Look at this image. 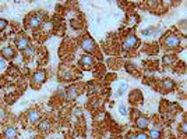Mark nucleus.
I'll return each instance as SVG.
<instances>
[{"instance_id":"nucleus-11","label":"nucleus","mask_w":187,"mask_h":139,"mask_svg":"<svg viewBox=\"0 0 187 139\" xmlns=\"http://www.w3.org/2000/svg\"><path fill=\"white\" fill-rule=\"evenodd\" d=\"M148 124H149V120L147 117H142V115H140L136 120V125L138 126L140 129H145V128L148 126Z\"/></svg>"},{"instance_id":"nucleus-12","label":"nucleus","mask_w":187,"mask_h":139,"mask_svg":"<svg viewBox=\"0 0 187 139\" xmlns=\"http://www.w3.org/2000/svg\"><path fill=\"white\" fill-rule=\"evenodd\" d=\"M50 122H49V120H41L38 122V129L41 131V132H48L49 129H50Z\"/></svg>"},{"instance_id":"nucleus-23","label":"nucleus","mask_w":187,"mask_h":139,"mask_svg":"<svg viewBox=\"0 0 187 139\" xmlns=\"http://www.w3.org/2000/svg\"><path fill=\"white\" fill-rule=\"evenodd\" d=\"M126 70H127V71H130V72H131V71H134V70H136V65H134V64H133V63H129V64H126Z\"/></svg>"},{"instance_id":"nucleus-20","label":"nucleus","mask_w":187,"mask_h":139,"mask_svg":"<svg viewBox=\"0 0 187 139\" xmlns=\"http://www.w3.org/2000/svg\"><path fill=\"white\" fill-rule=\"evenodd\" d=\"M124 90H126V82H120V89L116 92V96H122Z\"/></svg>"},{"instance_id":"nucleus-26","label":"nucleus","mask_w":187,"mask_h":139,"mask_svg":"<svg viewBox=\"0 0 187 139\" xmlns=\"http://www.w3.org/2000/svg\"><path fill=\"white\" fill-rule=\"evenodd\" d=\"M4 117H6V111H4L3 108H0V121L4 120Z\"/></svg>"},{"instance_id":"nucleus-10","label":"nucleus","mask_w":187,"mask_h":139,"mask_svg":"<svg viewBox=\"0 0 187 139\" xmlns=\"http://www.w3.org/2000/svg\"><path fill=\"white\" fill-rule=\"evenodd\" d=\"M77 96H78V88L77 86H70V88L67 89V92H66V97H67L69 100H74Z\"/></svg>"},{"instance_id":"nucleus-29","label":"nucleus","mask_w":187,"mask_h":139,"mask_svg":"<svg viewBox=\"0 0 187 139\" xmlns=\"http://www.w3.org/2000/svg\"><path fill=\"white\" fill-rule=\"evenodd\" d=\"M74 114H76V115H83V111L78 110V108H76V110H74Z\"/></svg>"},{"instance_id":"nucleus-27","label":"nucleus","mask_w":187,"mask_h":139,"mask_svg":"<svg viewBox=\"0 0 187 139\" xmlns=\"http://www.w3.org/2000/svg\"><path fill=\"white\" fill-rule=\"evenodd\" d=\"M97 92H98L97 85H94V86H91L90 88V93H97Z\"/></svg>"},{"instance_id":"nucleus-13","label":"nucleus","mask_w":187,"mask_h":139,"mask_svg":"<svg viewBox=\"0 0 187 139\" xmlns=\"http://www.w3.org/2000/svg\"><path fill=\"white\" fill-rule=\"evenodd\" d=\"M1 56L4 57V58H13L14 57V49L13 47H10V46L3 47V49H1Z\"/></svg>"},{"instance_id":"nucleus-22","label":"nucleus","mask_w":187,"mask_h":139,"mask_svg":"<svg viewBox=\"0 0 187 139\" xmlns=\"http://www.w3.org/2000/svg\"><path fill=\"white\" fill-rule=\"evenodd\" d=\"M119 113L122 114V115H127V113H129V110L126 108V106H120V107H119Z\"/></svg>"},{"instance_id":"nucleus-17","label":"nucleus","mask_w":187,"mask_h":139,"mask_svg":"<svg viewBox=\"0 0 187 139\" xmlns=\"http://www.w3.org/2000/svg\"><path fill=\"white\" fill-rule=\"evenodd\" d=\"M24 54H25L27 57H32L34 54H35V49H34V46H31V44H29L25 50H24Z\"/></svg>"},{"instance_id":"nucleus-15","label":"nucleus","mask_w":187,"mask_h":139,"mask_svg":"<svg viewBox=\"0 0 187 139\" xmlns=\"http://www.w3.org/2000/svg\"><path fill=\"white\" fill-rule=\"evenodd\" d=\"M161 135H162V132L159 131V129H151L149 131V138L151 139H161Z\"/></svg>"},{"instance_id":"nucleus-7","label":"nucleus","mask_w":187,"mask_h":139,"mask_svg":"<svg viewBox=\"0 0 187 139\" xmlns=\"http://www.w3.org/2000/svg\"><path fill=\"white\" fill-rule=\"evenodd\" d=\"M3 136H4V139H15L17 129L14 126H7L6 129H4V132H3Z\"/></svg>"},{"instance_id":"nucleus-24","label":"nucleus","mask_w":187,"mask_h":139,"mask_svg":"<svg viewBox=\"0 0 187 139\" xmlns=\"http://www.w3.org/2000/svg\"><path fill=\"white\" fill-rule=\"evenodd\" d=\"M180 131L183 133H186V135H187V121H184V122L180 125Z\"/></svg>"},{"instance_id":"nucleus-8","label":"nucleus","mask_w":187,"mask_h":139,"mask_svg":"<svg viewBox=\"0 0 187 139\" xmlns=\"http://www.w3.org/2000/svg\"><path fill=\"white\" fill-rule=\"evenodd\" d=\"M28 46H29V40H28L25 36H20V38L17 39V49H18V50L24 51Z\"/></svg>"},{"instance_id":"nucleus-5","label":"nucleus","mask_w":187,"mask_h":139,"mask_svg":"<svg viewBox=\"0 0 187 139\" xmlns=\"http://www.w3.org/2000/svg\"><path fill=\"white\" fill-rule=\"evenodd\" d=\"M27 120H28L29 124H38L39 120H41V114H39L38 110L32 108V110H29L27 113Z\"/></svg>"},{"instance_id":"nucleus-21","label":"nucleus","mask_w":187,"mask_h":139,"mask_svg":"<svg viewBox=\"0 0 187 139\" xmlns=\"http://www.w3.org/2000/svg\"><path fill=\"white\" fill-rule=\"evenodd\" d=\"M6 26H7V21L4 18H0V32L4 31V29H6Z\"/></svg>"},{"instance_id":"nucleus-30","label":"nucleus","mask_w":187,"mask_h":139,"mask_svg":"<svg viewBox=\"0 0 187 139\" xmlns=\"http://www.w3.org/2000/svg\"><path fill=\"white\" fill-rule=\"evenodd\" d=\"M142 33H144V35H148V33H151V31H148V29H147V31H144Z\"/></svg>"},{"instance_id":"nucleus-9","label":"nucleus","mask_w":187,"mask_h":139,"mask_svg":"<svg viewBox=\"0 0 187 139\" xmlns=\"http://www.w3.org/2000/svg\"><path fill=\"white\" fill-rule=\"evenodd\" d=\"M80 64L81 65H84V67H91V65H94L95 64V58L90 54H87V56L81 57V60H80Z\"/></svg>"},{"instance_id":"nucleus-4","label":"nucleus","mask_w":187,"mask_h":139,"mask_svg":"<svg viewBox=\"0 0 187 139\" xmlns=\"http://www.w3.org/2000/svg\"><path fill=\"white\" fill-rule=\"evenodd\" d=\"M81 47H83V50H85L87 53H92V51L95 50V43H94V40H92L90 36H85V38L81 40Z\"/></svg>"},{"instance_id":"nucleus-28","label":"nucleus","mask_w":187,"mask_h":139,"mask_svg":"<svg viewBox=\"0 0 187 139\" xmlns=\"http://www.w3.org/2000/svg\"><path fill=\"white\" fill-rule=\"evenodd\" d=\"M6 68V61H3V60H0V70Z\"/></svg>"},{"instance_id":"nucleus-6","label":"nucleus","mask_w":187,"mask_h":139,"mask_svg":"<svg viewBox=\"0 0 187 139\" xmlns=\"http://www.w3.org/2000/svg\"><path fill=\"white\" fill-rule=\"evenodd\" d=\"M165 44L168 47H170V49H174V47H177L180 44V39L177 38L176 35H169L168 38L165 39Z\"/></svg>"},{"instance_id":"nucleus-14","label":"nucleus","mask_w":187,"mask_h":139,"mask_svg":"<svg viewBox=\"0 0 187 139\" xmlns=\"http://www.w3.org/2000/svg\"><path fill=\"white\" fill-rule=\"evenodd\" d=\"M173 81H172V79H168V78H166V79H163V81H162V83H161V86L163 89H165V90H170V89L173 88Z\"/></svg>"},{"instance_id":"nucleus-1","label":"nucleus","mask_w":187,"mask_h":139,"mask_svg":"<svg viewBox=\"0 0 187 139\" xmlns=\"http://www.w3.org/2000/svg\"><path fill=\"white\" fill-rule=\"evenodd\" d=\"M43 18H45V14L43 13H38V14H35V15H32V17H29V19H28V26L32 28V29H36V28H39V26L45 22Z\"/></svg>"},{"instance_id":"nucleus-2","label":"nucleus","mask_w":187,"mask_h":139,"mask_svg":"<svg viewBox=\"0 0 187 139\" xmlns=\"http://www.w3.org/2000/svg\"><path fill=\"white\" fill-rule=\"evenodd\" d=\"M46 79V72L43 70H38V71H35L32 75V86L34 88H38L39 85H42V83L45 82Z\"/></svg>"},{"instance_id":"nucleus-16","label":"nucleus","mask_w":187,"mask_h":139,"mask_svg":"<svg viewBox=\"0 0 187 139\" xmlns=\"http://www.w3.org/2000/svg\"><path fill=\"white\" fill-rule=\"evenodd\" d=\"M174 60V57L172 56V54H166V56H163V58H162V63L165 64V65H169V64H172Z\"/></svg>"},{"instance_id":"nucleus-19","label":"nucleus","mask_w":187,"mask_h":139,"mask_svg":"<svg viewBox=\"0 0 187 139\" xmlns=\"http://www.w3.org/2000/svg\"><path fill=\"white\" fill-rule=\"evenodd\" d=\"M129 139H148V135L145 133H138V135H131Z\"/></svg>"},{"instance_id":"nucleus-3","label":"nucleus","mask_w":187,"mask_h":139,"mask_svg":"<svg viewBox=\"0 0 187 139\" xmlns=\"http://www.w3.org/2000/svg\"><path fill=\"white\" fill-rule=\"evenodd\" d=\"M137 43H138V40H137V38L134 36V35H127L126 38L123 39V50H131L133 47H136Z\"/></svg>"},{"instance_id":"nucleus-25","label":"nucleus","mask_w":187,"mask_h":139,"mask_svg":"<svg viewBox=\"0 0 187 139\" xmlns=\"http://www.w3.org/2000/svg\"><path fill=\"white\" fill-rule=\"evenodd\" d=\"M103 118H105V113H101V114H98L97 115V121H99V122L103 121Z\"/></svg>"},{"instance_id":"nucleus-18","label":"nucleus","mask_w":187,"mask_h":139,"mask_svg":"<svg viewBox=\"0 0 187 139\" xmlns=\"http://www.w3.org/2000/svg\"><path fill=\"white\" fill-rule=\"evenodd\" d=\"M42 25H43V31L45 32H49V31L53 29V22H52V21H46V22H43Z\"/></svg>"}]
</instances>
